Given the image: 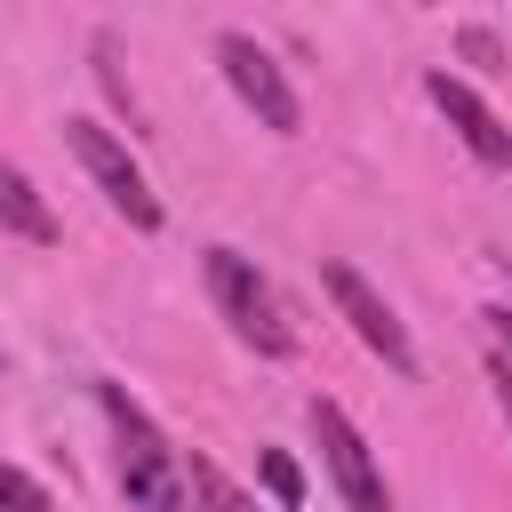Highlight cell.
Returning <instances> with one entry per match:
<instances>
[{"label": "cell", "mask_w": 512, "mask_h": 512, "mask_svg": "<svg viewBox=\"0 0 512 512\" xmlns=\"http://www.w3.org/2000/svg\"><path fill=\"white\" fill-rule=\"evenodd\" d=\"M200 272H208V304H216V320H224L248 352H264V360H288V352H296L288 304H280V288L256 272V256H240V248H208Z\"/></svg>", "instance_id": "cell-2"}, {"label": "cell", "mask_w": 512, "mask_h": 512, "mask_svg": "<svg viewBox=\"0 0 512 512\" xmlns=\"http://www.w3.org/2000/svg\"><path fill=\"white\" fill-rule=\"evenodd\" d=\"M264 488H272L280 504H296V496H304V480H296V464H288L280 448H264Z\"/></svg>", "instance_id": "cell-12"}, {"label": "cell", "mask_w": 512, "mask_h": 512, "mask_svg": "<svg viewBox=\"0 0 512 512\" xmlns=\"http://www.w3.org/2000/svg\"><path fill=\"white\" fill-rule=\"evenodd\" d=\"M96 408H104V424H112V472H120L128 512H192L184 456L168 448V432H160L120 384H96Z\"/></svg>", "instance_id": "cell-1"}, {"label": "cell", "mask_w": 512, "mask_h": 512, "mask_svg": "<svg viewBox=\"0 0 512 512\" xmlns=\"http://www.w3.org/2000/svg\"><path fill=\"white\" fill-rule=\"evenodd\" d=\"M480 320H488V352H496V360H512V304H488Z\"/></svg>", "instance_id": "cell-13"}, {"label": "cell", "mask_w": 512, "mask_h": 512, "mask_svg": "<svg viewBox=\"0 0 512 512\" xmlns=\"http://www.w3.org/2000/svg\"><path fill=\"white\" fill-rule=\"evenodd\" d=\"M488 384H496V408H504V432H512V360L488 352Z\"/></svg>", "instance_id": "cell-14"}, {"label": "cell", "mask_w": 512, "mask_h": 512, "mask_svg": "<svg viewBox=\"0 0 512 512\" xmlns=\"http://www.w3.org/2000/svg\"><path fill=\"white\" fill-rule=\"evenodd\" d=\"M320 288H328V304L352 320V336H360V344H368L392 376H416V344H408L400 312H392V304H384V296H376V288H368L344 256H320Z\"/></svg>", "instance_id": "cell-6"}, {"label": "cell", "mask_w": 512, "mask_h": 512, "mask_svg": "<svg viewBox=\"0 0 512 512\" xmlns=\"http://www.w3.org/2000/svg\"><path fill=\"white\" fill-rule=\"evenodd\" d=\"M464 56H472V64H488V72H496V64H504V56H496V40H488V32H464Z\"/></svg>", "instance_id": "cell-15"}, {"label": "cell", "mask_w": 512, "mask_h": 512, "mask_svg": "<svg viewBox=\"0 0 512 512\" xmlns=\"http://www.w3.org/2000/svg\"><path fill=\"white\" fill-rule=\"evenodd\" d=\"M304 424H312V440H320V464H328V480H336L344 512H392V488H384V472H376V456H368L360 424H352L336 400H312V408H304Z\"/></svg>", "instance_id": "cell-5"}, {"label": "cell", "mask_w": 512, "mask_h": 512, "mask_svg": "<svg viewBox=\"0 0 512 512\" xmlns=\"http://www.w3.org/2000/svg\"><path fill=\"white\" fill-rule=\"evenodd\" d=\"M216 72H224V88H232V96L256 112V128H272V136H296L304 104H296L288 72L272 64V48H256L248 32H216Z\"/></svg>", "instance_id": "cell-4"}, {"label": "cell", "mask_w": 512, "mask_h": 512, "mask_svg": "<svg viewBox=\"0 0 512 512\" xmlns=\"http://www.w3.org/2000/svg\"><path fill=\"white\" fill-rule=\"evenodd\" d=\"M424 8H448V0H424Z\"/></svg>", "instance_id": "cell-16"}, {"label": "cell", "mask_w": 512, "mask_h": 512, "mask_svg": "<svg viewBox=\"0 0 512 512\" xmlns=\"http://www.w3.org/2000/svg\"><path fill=\"white\" fill-rule=\"evenodd\" d=\"M184 488H192V512H264L248 488H232V480H224V464H216V456H192V464H184Z\"/></svg>", "instance_id": "cell-9"}, {"label": "cell", "mask_w": 512, "mask_h": 512, "mask_svg": "<svg viewBox=\"0 0 512 512\" xmlns=\"http://www.w3.org/2000/svg\"><path fill=\"white\" fill-rule=\"evenodd\" d=\"M0 232H8V240H32V248H56V240H64V224H56V208L40 200V184H32L24 168H8V160H0Z\"/></svg>", "instance_id": "cell-8"}, {"label": "cell", "mask_w": 512, "mask_h": 512, "mask_svg": "<svg viewBox=\"0 0 512 512\" xmlns=\"http://www.w3.org/2000/svg\"><path fill=\"white\" fill-rule=\"evenodd\" d=\"M0 512H56V496H48L24 464H0Z\"/></svg>", "instance_id": "cell-10"}, {"label": "cell", "mask_w": 512, "mask_h": 512, "mask_svg": "<svg viewBox=\"0 0 512 512\" xmlns=\"http://www.w3.org/2000/svg\"><path fill=\"white\" fill-rule=\"evenodd\" d=\"M424 96H432V112L456 128V144H464L488 176H512V128H504V120H496V112H488L456 72H424Z\"/></svg>", "instance_id": "cell-7"}, {"label": "cell", "mask_w": 512, "mask_h": 512, "mask_svg": "<svg viewBox=\"0 0 512 512\" xmlns=\"http://www.w3.org/2000/svg\"><path fill=\"white\" fill-rule=\"evenodd\" d=\"M64 144H72V160L88 168V184L112 200V216H128V232H160V192L144 184V168L128 160V144H120L104 120H64Z\"/></svg>", "instance_id": "cell-3"}, {"label": "cell", "mask_w": 512, "mask_h": 512, "mask_svg": "<svg viewBox=\"0 0 512 512\" xmlns=\"http://www.w3.org/2000/svg\"><path fill=\"white\" fill-rule=\"evenodd\" d=\"M88 56H96V80H104V96H112V104H120V112L144 128V112H136V96H128V80H120V48H112V32H96V48H88Z\"/></svg>", "instance_id": "cell-11"}]
</instances>
